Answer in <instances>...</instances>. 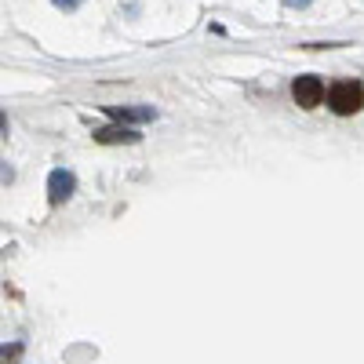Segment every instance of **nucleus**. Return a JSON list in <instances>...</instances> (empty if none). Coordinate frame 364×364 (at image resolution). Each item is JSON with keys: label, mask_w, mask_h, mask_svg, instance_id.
<instances>
[{"label": "nucleus", "mask_w": 364, "mask_h": 364, "mask_svg": "<svg viewBox=\"0 0 364 364\" xmlns=\"http://www.w3.org/2000/svg\"><path fill=\"white\" fill-rule=\"evenodd\" d=\"M51 4H55L58 11H77V8L84 4V0H51Z\"/></svg>", "instance_id": "0eeeda50"}, {"label": "nucleus", "mask_w": 364, "mask_h": 364, "mask_svg": "<svg viewBox=\"0 0 364 364\" xmlns=\"http://www.w3.org/2000/svg\"><path fill=\"white\" fill-rule=\"evenodd\" d=\"M142 135L135 132V128H128V124H109V128H99L95 132V142L99 146H135Z\"/></svg>", "instance_id": "20e7f679"}, {"label": "nucleus", "mask_w": 364, "mask_h": 364, "mask_svg": "<svg viewBox=\"0 0 364 364\" xmlns=\"http://www.w3.org/2000/svg\"><path fill=\"white\" fill-rule=\"evenodd\" d=\"M0 135H8V117L0 113Z\"/></svg>", "instance_id": "1a4fd4ad"}, {"label": "nucleus", "mask_w": 364, "mask_h": 364, "mask_svg": "<svg viewBox=\"0 0 364 364\" xmlns=\"http://www.w3.org/2000/svg\"><path fill=\"white\" fill-rule=\"evenodd\" d=\"M22 353H26V346H22V343L0 346V364H18V360H22Z\"/></svg>", "instance_id": "423d86ee"}, {"label": "nucleus", "mask_w": 364, "mask_h": 364, "mask_svg": "<svg viewBox=\"0 0 364 364\" xmlns=\"http://www.w3.org/2000/svg\"><path fill=\"white\" fill-rule=\"evenodd\" d=\"M106 113L117 120V124H146V120L157 117L154 106H106Z\"/></svg>", "instance_id": "39448f33"}, {"label": "nucleus", "mask_w": 364, "mask_h": 364, "mask_svg": "<svg viewBox=\"0 0 364 364\" xmlns=\"http://www.w3.org/2000/svg\"><path fill=\"white\" fill-rule=\"evenodd\" d=\"M324 95H328V87H324V80L314 77V73H302V77L291 80V99H295L299 109H317V106L324 102Z\"/></svg>", "instance_id": "f03ea898"}, {"label": "nucleus", "mask_w": 364, "mask_h": 364, "mask_svg": "<svg viewBox=\"0 0 364 364\" xmlns=\"http://www.w3.org/2000/svg\"><path fill=\"white\" fill-rule=\"evenodd\" d=\"M328 109L336 117H353L364 109V84L360 80H336L328 87Z\"/></svg>", "instance_id": "f257e3e1"}, {"label": "nucleus", "mask_w": 364, "mask_h": 364, "mask_svg": "<svg viewBox=\"0 0 364 364\" xmlns=\"http://www.w3.org/2000/svg\"><path fill=\"white\" fill-rule=\"evenodd\" d=\"M73 193H77V175L70 168H55L48 175V200L58 208V204H66Z\"/></svg>", "instance_id": "7ed1b4c3"}, {"label": "nucleus", "mask_w": 364, "mask_h": 364, "mask_svg": "<svg viewBox=\"0 0 364 364\" xmlns=\"http://www.w3.org/2000/svg\"><path fill=\"white\" fill-rule=\"evenodd\" d=\"M314 0H284V8H295V11H302V8H310Z\"/></svg>", "instance_id": "6e6552de"}]
</instances>
